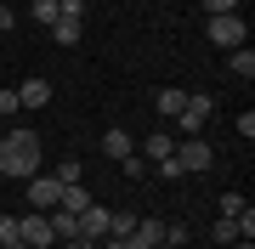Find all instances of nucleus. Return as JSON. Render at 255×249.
Listing matches in <instances>:
<instances>
[{"label": "nucleus", "instance_id": "f257e3e1", "mask_svg": "<svg viewBox=\"0 0 255 249\" xmlns=\"http://www.w3.org/2000/svg\"><path fill=\"white\" fill-rule=\"evenodd\" d=\"M0 175H11V181H28V175H40V136L34 130H6L0 136Z\"/></svg>", "mask_w": 255, "mask_h": 249}, {"label": "nucleus", "instance_id": "f03ea898", "mask_svg": "<svg viewBox=\"0 0 255 249\" xmlns=\"http://www.w3.org/2000/svg\"><path fill=\"white\" fill-rule=\"evenodd\" d=\"M244 11H221V17H210V40H216V46H227V51H238L244 46Z\"/></svg>", "mask_w": 255, "mask_h": 249}, {"label": "nucleus", "instance_id": "7ed1b4c3", "mask_svg": "<svg viewBox=\"0 0 255 249\" xmlns=\"http://www.w3.org/2000/svg\"><path fill=\"white\" fill-rule=\"evenodd\" d=\"M17 238H23L28 249H46V244H57L51 215H46V210H40V215H17Z\"/></svg>", "mask_w": 255, "mask_h": 249}, {"label": "nucleus", "instance_id": "20e7f679", "mask_svg": "<svg viewBox=\"0 0 255 249\" xmlns=\"http://www.w3.org/2000/svg\"><path fill=\"white\" fill-rule=\"evenodd\" d=\"M210 159H216V153H210V142H199V136H187V142H176V165H182V175H193V170H210Z\"/></svg>", "mask_w": 255, "mask_h": 249}, {"label": "nucleus", "instance_id": "39448f33", "mask_svg": "<svg viewBox=\"0 0 255 249\" xmlns=\"http://www.w3.org/2000/svg\"><path fill=\"white\" fill-rule=\"evenodd\" d=\"M210 108H216V102H210L204 91H187V102H182V113H176V125H182L187 136H199V125L210 119Z\"/></svg>", "mask_w": 255, "mask_h": 249}, {"label": "nucleus", "instance_id": "423d86ee", "mask_svg": "<svg viewBox=\"0 0 255 249\" xmlns=\"http://www.w3.org/2000/svg\"><path fill=\"white\" fill-rule=\"evenodd\" d=\"M57 198H63V181L57 175H28V204L34 210H57Z\"/></svg>", "mask_w": 255, "mask_h": 249}, {"label": "nucleus", "instance_id": "0eeeda50", "mask_svg": "<svg viewBox=\"0 0 255 249\" xmlns=\"http://www.w3.org/2000/svg\"><path fill=\"white\" fill-rule=\"evenodd\" d=\"M136 153L147 159V165H159V159H170V153H176V136H170L164 125H153V130H147V142H142Z\"/></svg>", "mask_w": 255, "mask_h": 249}, {"label": "nucleus", "instance_id": "6e6552de", "mask_svg": "<svg viewBox=\"0 0 255 249\" xmlns=\"http://www.w3.org/2000/svg\"><path fill=\"white\" fill-rule=\"evenodd\" d=\"M80 238L85 244H102V238H108V210H102V204L80 210Z\"/></svg>", "mask_w": 255, "mask_h": 249}, {"label": "nucleus", "instance_id": "1a4fd4ad", "mask_svg": "<svg viewBox=\"0 0 255 249\" xmlns=\"http://www.w3.org/2000/svg\"><path fill=\"white\" fill-rule=\"evenodd\" d=\"M102 153H108L114 165H119V159H125V153H136V142H130V130H119V125H108V130H102Z\"/></svg>", "mask_w": 255, "mask_h": 249}, {"label": "nucleus", "instance_id": "9d476101", "mask_svg": "<svg viewBox=\"0 0 255 249\" xmlns=\"http://www.w3.org/2000/svg\"><path fill=\"white\" fill-rule=\"evenodd\" d=\"M130 238H136V249H153V244H164V221L159 215H136V232Z\"/></svg>", "mask_w": 255, "mask_h": 249}, {"label": "nucleus", "instance_id": "9b49d317", "mask_svg": "<svg viewBox=\"0 0 255 249\" xmlns=\"http://www.w3.org/2000/svg\"><path fill=\"white\" fill-rule=\"evenodd\" d=\"M46 102H51V85L46 80H23L17 85V108H46Z\"/></svg>", "mask_w": 255, "mask_h": 249}, {"label": "nucleus", "instance_id": "f8f14e48", "mask_svg": "<svg viewBox=\"0 0 255 249\" xmlns=\"http://www.w3.org/2000/svg\"><path fill=\"white\" fill-rule=\"evenodd\" d=\"M57 210H68V215H80V210H91V193H85L80 181H68V187H63V198H57Z\"/></svg>", "mask_w": 255, "mask_h": 249}, {"label": "nucleus", "instance_id": "ddd939ff", "mask_svg": "<svg viewBox=\"0 0 255 249\" xmlns=\"http://www.w3.org/2000/svg\"><path fill=\"white\" fill-rule=\"evenodd\" d=\"M51 40H57V46H80V40H85V23L57 17V23H51Z\"/></svg>", "mask_w": 255, "mask_h": 249}, {"label": "nucleus", "instance_id": "4468645a", "mask_svg": "<svg viewBox=\"0 0 255 249\" xmlns=\"http://www.w3.org/2000/svg\"><path fill=\"white\" fill-rule=\"evenodd\" d=\"M153 102H159V113H164V119H176V113H182V102H187V91H182V85H164Z\"/></svg>", "mask_w": 255, "mask_h": 249}, {"label": "nucleus", "instance_id": "2eb2a0df", "mask_svg": "<svg viewBox=\"0 0 255 249\" xmlns=\"http://www.w3.org/2000/svg\"><path fill=\"white\" fill-rule=\"evenodd\" d=\"M46 215H51V232H57L63 244H68V238H80V215H68V210H46Z\"/></svg>", "mask_w": 255, "mask_h": 249}, {"label": "nucleus", "instance_id": "dca6fc26", "mask_svg": "<svg viewBox=\"0 0 255 249\" xmlns=\"http://www.w3.org/2000/svg\"><path fill=\"white\" fill-rule=\"evenodd\" d=\"M227 63H233V74H238V80H255V51H250V46L227 51Z\"/></svg>", "mask_w": 255, "mask_h": 249}, {"label": "nucleus", "instance_id": "f3484780", "mask_svg": "<svg viewBox=\"0 0 255 249\" xmlns=\"http://www.w3.org/2000/svg\"><path fill=\"white\" fill-rule=\"evenodd\" d=\"M136 232V215H125V210H108V238H130Z\"/></svg>", "mask_w": 255, "mask_h": 249}, {"label": "nucleus", "instance_id": "a211bd4d", "mask_svg": "<svg viewBox=\"0 0 255 249\" xmlns=\"http://www.w3.org/2000/svg\"><path fill=\"white\" fill-rule=\"evenodd\" d=\"M119 170H125V175H136V181H142V175H153V165H147L142 153H125V159H119Z\"/></svg>", "mask_w": 255, "mask_h": 249}, {"label": "nucleus", "instance_id": "6ab92c4d", "mask_svg": "<svg viewBox=\"0 0 255 249\" xmlns=\"http://www.w3.org/2000/svg\"><path fill=\"white\" fill-rule=\"evenodd\" d=\"M28 17H34V23H57V0H34V6H28Z\"/></svg>", "mask_w": 255, "mask_h": 249}, {"label": "nucleus", "instance_id": "aec40b11", "mask_svg": "<svg viewBox=\"0 0 255 249\" xmlns=\"http://www.w3.org/2000/svg\"><path fill=\"white\" fill-rule=\"evenodd\" d=\"M233 227H238V238H255V210H250V204L233 215Z\"/></svg>", "mask_w": 255, "mask_h": 249}, {"label": "nucleus", "instance_id": "412c9836", "mask_svg": "<svg viewBox=\"0 0 255 249\" xmlns=\"http://www.w3.org/2000/svg\"><path fill=\"white\" fill-rule=\"evenodd\" d=\"M210 232H216V244H238V227H233V215H221V221L210 227Z\"/></svg>", "mask_w": 255, "mask_h": 249}, {"label": "nucleus", "instance_id": "4be33fe9", "mask_svg": "<svg viewBox=\"0 0 255 249\" xmlns=\"http://www.w3.org/2000/svg\"><path fill=\"white\" fill-rule=\"evenodd\" d=\"M57 17H74V23H85V0H57Z\"/></svg>", "mask_w": 255, "mask_h": 249}, {"label": "nucleus", "instance_id": "5701e85b", "mask_svg": "<svg viewBox=\"0 0 255 249\" xmlns=\"http://www.w3.org/2000/svg\"><path fill=\"white\" fill-rule=\"evenodd\" d=\"M17 244V215H0V249Z\"/></svg>", "mask_w": 255, "mask_h": 249}, {"label": "nucleus", "instance_id": "b1692460", "mask_svg": "<svg viewBox=\"0 0 255 249\" xmlns=\"http://www.w3.org/2000/svg\"><path fill=\"white\" fill-rule=\"evenodd\" d=\"M199 6L210 11V17H221V11H238V6H244V0H199Z\"/></svg>", "mask_w": 255, "mask_h": 249}, {"label": "nucleus", "instance_id": "393cba45", "mask_svg": "<svg viewBox=\"0 0 255 249\" xmlns=\"http://www.w3.org/2000/svg\"><path fill=\"white\" fill-rule=\"evenodd\" d=\"M244 210V193H221V215H238Z\"/></svg>", "mask_w": 255, "mask_h": 249}, {"label": "nucleus", "instance_id": "a878e982", "mask_svg": "<svg viewBox=\"0 0 255 249\" xmlns=\"http://www.w3.org/2000/svg\"><path fill=\"white\" fill-rule=\"evenodd\" d=\"M0 113H17V91H0Z\"/></svg>", "mask_w": 255, "mask_h": 249}, {"label": "nucleus", "instance_id": "bb28decb", "mask_svg": "<svg viewBox=\"0 0 255 249\" xmlns=\"http://www.w3.org/2000/svg\"><path fill=\"white\" fill-rule=\"evenodd\" d=\"M102 249H136V238H102Z\"/></svg>", "mask_w": 255, "mask_h": 249}, {"label": "nucleus", "instance_id": "cd10ccee", "mask_svg": "<svg viewBox=\"0 0 255 249\" xmlns=\"http://www.w3.org/2000/svg\"><path fill=\"white\" fill-rule=\"evenodd\" d=\"M63 249H97V244H85V238H68V244H63Z\"/></svg>", "mask_w": 255, "mask_h": 249}, {"label": "nucleus", "instance_id": "c85d7f7f", "mask_svg": "<svg viewBox=\"0 0 255 249\" xmlns=\"http://www.w3.org/2000/svg\"><path fill=\"white\" fill-rule=\"evenodd\" d=\"M233 249H255V244H250V238H238V244H233Z\"/></svg>", "mask_w": 255, "mask_h": 249}, {"label": "nucleus", "instance_id": "c756f323", "mask_svg": "<svg viewBox=\"0 0 255 249\" xmlns=\"http://www.w3.org/2000/svg\"><path fill=\"white\" fill-rule=\"evenodd\" d=\"M153 249H182V244H153Z\"/></svg>", "mask_w": 255, "mask_h": 249}, {"label": "nucleus", "instance_id": "7c9ffc66", "mask_svg": "<svg viewBox=\"0 0 255 249\" xmlns=\"http://www.w3.org/2000/svg\"><path fill=\"white\" fill-rule=\"evenodd\" d=\"M6 249H28V244H23V238H17V244H6Z\"/></svg>", "mask_w": 255, "mask_h": 249}]
</instances>
